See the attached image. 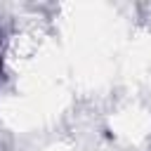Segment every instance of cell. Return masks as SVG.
<instances>
[{"mask_svg": "<svg viewBox=\"0 0 151 151\" xmlns=\"http://www.w3.org/2000/svg\"><path fill=\"white\" fill-rule=\"evenodd\" d=\"M0 71H2V59H0Z\"/></svg>", "mask_w": 151, "mask_h": 151, "instance_id": "obj_1", "label": "cell"}]
</instances>
